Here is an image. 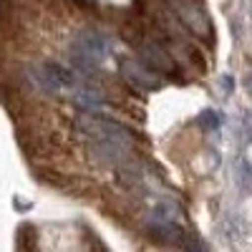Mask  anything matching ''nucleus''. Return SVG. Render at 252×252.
<instances>
[{
    "label": "nucleus",
    "mask_w": 252,
    "mask_h": 252,
    "mask_svg": "<svg viewBox=\"0 0 252 252\" xmlns=\"http://www.w3.org/2000/svg\"><path fill=\"white\" fill-rule=\"evenodd\" d=\"M136 53H139V61L146 63L157 76H177L179 71V63L174 58V51H169V46L159 38H144L139 40L136 46Z\"/></svg>",
    "instance_id": "20e7f679"
},
{
    "label": "nucleus",
    "mask_w": 252,
    "mask_h": 252,
    "mask_svg": "<svg viewBox=\"0 0 252 252\" xmlns=\"http://www.w3.org/2000/svg\"><path fill=\"white\" fill-rule=\"evenodd\" d=\"M184 252H207V247L197 240V237H184Z\"/></svg>",
    "instance_id": "6e6552de"
},
{
    "label": "nucleus",
    "mask_w": 252,
    "mask_h": 252,
    "mask_svg": "<svg viewBox=\"0 0 252 252\" xmlns=\"http://www.w3.org/2000/svg\"><path fill=\"white\" fill-rule=\"evenodd\" d=\"M119 76L131 91H139V94H154L164 86V78L157 76L146 63H141L136 58H121L119 61Z\"/></svg>",
    "instance_id": "39448f33"
},
{
    "label": "nucleus",
    "mask_w": 252,
    "mask_h": 252,
    "mask_svg": "<svg viewBox=\"0 0 252 252\" xmlns=\"http://www.w3.org/2000/svg\"><path fill=\"white\" fill-rule=\"evenodd\" d=\"M73 131L86 144L89 154L106 169L121 172L129 166L136 152V139L129 126L103 114H78L73 119Z\"/></svg>",
    "instance_id": "f257e3e1"
},
{
    "label": "nucleus",
    "mask_w": 252,
    "mask_h": 252,
    "mask_svg": "<svg viewBox=\"0 0 252 252\" xmlns=\"http://www.w3.org/2000/svg\"><path fill=\"white\" fill-rule=\"evenodd\" d=\"M164 3L184 28L197 35H209V18L197 0H164Z\"/></svg>",
    "instance_id": "423d86ee"
},
{
    "label": "nucleus",
    "mask_w": 252,
    "mask_h": 252,
    "mask_svg": "<svg viewBox=\"0 0 252 252\" xmlns=\"http://www.w3.org/2000/svg\"><path fill=\"white\" fill-rule=\"evenodd\" d=\"M71 103L76 106L78 114H98L109 106V98L98 86H94L91 81H86L83 86L71 96Z\"/></svg>",
    "instance_id": "0eeeda50"
},
{
    "label": "nucleus",
    "mask_w": 252,
    "mask_h": 252,
    "mask_svg": "<svg viewBox=\"0 0 252 252\" xmlns=\"http://www.w3.org/2000/svg\"><path fill=\"white\" fill-rule=\"evenodd\" d=\"M111 56H114V40L98 28H81L68 40L71 68L83 78H91L94 73L103 71Z\"/></svg>",
    "instance_id": "f03ea898"
},
{
    "label": "nucleus",
    "mask_w": 252,
    "mask_h": 252,
    "mask_svg": "<svg viewBox=\"0 0 252 252\" xmlns=\"http://www.w3.org/2000/svg\"><path fill=\"white\" fill-rule=\"evenodd\" d=\"M23 78L28 81V86L38 94L46 96H58V98H68L86 83L89 78L78 76L71 66H63L58 61H33L23 68Z\"/></svg>",
    "instance_id": "7ed1b4c3"
}]
</instances>
